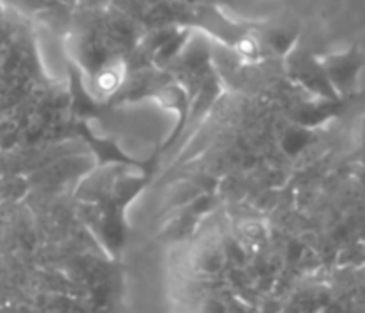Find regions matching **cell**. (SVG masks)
Wrapping results in <instances>:
<instances>
[{
	"instance_id": "1",
	"label": "cell",
	"mask_w": 365,
	"mask_h": 313,
	"mask_svg": "<svg viewBox=\"0 0 365 313\" xmlns=\"http://www.w3.org/2000/svg\"><path fill=\"white\" fill-rule=\"evenodd\" d=\"M289 73L297 84L307 88L312 93L319 95L328 101H335L339 95L333 90L326 70L321 61L314 59L312 56L304 54L303 51H292L289 56Z\"/></svg>"
},
{
	"instance_id": "2",
	"label": "cell",
	"mask_w": 365,
	"mask_h": 313,
	"mask_svg": "<svg viewBox=\"0 0 365 313\" xmlns=\"http://www.w3.org/2000/svg\"><path fill=\"white\" fill-rule=\"evenodd\" d=\"M321 63L336 95L353 90L358 68H360V58H358L356 52L351 51L346 54L329 56V58L322 59Z\"/></svg>"
},
{
	"instance_id": "3",
	"label": "cell",
	"mask_w": 365,
	"mask_h": 313,
	"mask_svg": "<svg viewBox=\"0 0 365 313\" xmlns=\"http://www.w3.org/2000/svg\"><path fill=\"white\" fill-rule=\"evenodd\" d=\"M118 83H120V77L117 76L113 68L101 70L99 77H97V86L103 91H113L118 86Z\"/></svg>"
}]
</instances>
